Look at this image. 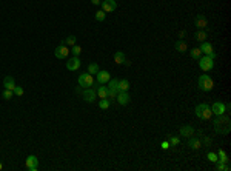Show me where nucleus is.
<instances>
[{
  "label": "nucleus",
  "instance_id": "cd10ccee",
  "mask_svg": "<svg viewBox=\"0 0 231 171\" xmlns=\"http://www.w3.org/2000/svg\"><path fill=\"white\" fill-rule=\"evenodd\" d=\"M168 142H170L171 147H176V145L180 144V137H177V136H168Z\"/></svg>",
  "mask_w": 231,
  "mask_h": 171
},
{
  "label": "nucleus",
  "instance_id": "4468645a",
  "mask_svg": "<svg viewBox=\"0 0 231 171\" xmlns=\"http://www.w3.org/2000/svg\"><path fill=\"white\" fill-rule=\"evenodd\" d=\"M97 76V79H96V82L99 83V85H105V83H108V80L111 79V76L108 71H100L99 70V73L96 74Z\"/></svg>",
  "mask_w": 231,
  "mask_h": 171
},
{
  "label": "nucleus",
  "instance_id": "c85d7f7f",
  "mask_svg": "<svg viewBox=\"0 0 231 171\" xmlns=\"http://www.w3.org/2000/svg\"><path fill=\"white\" fill-rule=\"evenodd\" d=\"M88 73L93 74V76L99 73V65H97V63H89V65H88Z\"/></svg>",
  "mask_w": 231,
  "mask_h": 171
},
{
  "label": "nucleus",
  "instance_id": "a878e982",
  "mask_svg": "<svg viewBox=\"0 0 231 171\" xmlns=\"http://www.w3.org/2000/svg\"><path fill=\"white\" fill-rule=\"evenodd\" d=\"M76 40H77L76 36H68L63 42H65V45H66V46H73V45H76Z\"/></svg>",
  "mask_w": 231,
  "mask_h": 171
},
{
  "label": "nucleus",
  "instance_id": "f03ea898",
  "mask_svg": "<svg viewBox=\"0 0 231 171\" xmlns=\"http://www.w3.org/2000/svg\"><path fill=\"white\" fill-rule=\"evenodd\" d=\"M196 116L199 119H202V120H209L213 117V111H211V108L206 103H199L196 106Z\"/></svg>",
  "mask_w": 231,
  "mask_h": 171
},
{
  "label": "nucleus",
  "instance_id": "4be33fe9",
  "mask_svg": "<svg viewBox=\"0 0 231 171\" xmlns=\"http://www.w3.org/2000/svg\"><path fill=\"white\" fill-rule=\"evenodd\" d=\"M217 162H222V164H228L230 162V159H228V156H227V153L224 149L217 151Z\"/></svg>",
  "mask_w": 231,
  "mask_h": 171
},
{
  "label": "nucleus",
  "instance_id": "c756f323",
  "mask_svg": "<svg viewBox=\"0 0 231 171\" xmlns=\"http://www.w3.org/2000/svg\"><path fill=\"white\" fill-rule=\"evenodd\" d=\"M216 170L217 171H230V165L228 164H222V162H216Z\"/></svg>",
  "mask_w": 231,
  "mask_h": 171
},
{
  "label": "nucleus",
  "instance_id": "bb28decb",
  "mask_svg": "<svg viewBox=\"0 0 231 171\" xmlns=\"http://www.w3.org/2000/svg\"><path fill=\"white\" fill-rule=\"evenodd\" d=\"M200 56H202V51H200V48L191 49V59H194V60H199V59H200Z\"/></svg>",
  "mask_w": 231,
  "mask_h": 171
},
{
  "label": "nucleus",
  "instance_id": "9b49d317",
  "mask_svg": "<svg viewBox=\"0 0 231 171\" xmlns=\"http://www.w3.org/2000/svg\"><path fill=\"white\" fill-rule=\"evenodd\" d=\"M211 111H213V114H216V116L224 114V113L227 111L225 103H222V102H214V103H213V106H211Z\"/></svg>",
  "mask_w": 231,
  "mask_h": 171
},
{
  "label": "nucleus",
  "instance_id": "a211bd4d",
  "mask_svg": "<svg viewBox=\"0 0 231 171\" xmlns=\"http://www.w3.org/2000/svg\"><path fill=\"white\" fill-rule=\"evenodd\" d=\"M180 136H183V137H191V136H194V128L190 126V125L182 126V128H180Z\"/></svg>",
  "mask_w": 231,
  "mask_h": 171
},
{
  "label": "nucleus",
  "instance_id": "5701e85b",
  "mask_svg": "<svg viewBox=\"0 0 231 171\" xmlns=\"http://www.w3.org/2000/svg\"><path fill=\"white\" fill-rule=\"evenodd\" d=\"M174 48L177 49L179 52H185L188 46H186V42H185V40H179V42H176V45H174Z\"/></svg>",
  "mask_w": 231,
  "mask_h": 171
},
{
  "label": "nucleus",
  "instance_id": "ddd939ff",
  "mask_svg": "<svg viewBox=\"0 0 231 171\" xmlns=\"http://www.w3.org/2000/svg\"><path fill=\"white\" fill-rule=\"evenodd\" d=\"M194 25H196L197 29H205V28H208V20H206L205 16L199 14V16L194 19Z\"/></svg>",
  "mask_w": 231,
  "mask_h": 171
},
{
  "label": "nucleus",
  "instance_id": "c9c22d12",
  "mask_svg": "<svg viewBox=\"0 0 231 171\" xmlns=\"http://www.w3.org/2000/svg\"><path fill=\"white\" fill-rule=\"evenodd\" d=\"M14 94L16 96H23V88L22 86H16L14 88Z\"/></svg>",
  "mask_w": 231,
  "mask_h": 171
},
{
  "label": "nucleus",
  "instance_id": "39448f33",
  "mask_svg": "<svg viewBox=\"0 0 231 171\" xmlns=\"http://www.w3.org/2000/svg\"><path fill=\"white\" fill-rule=\"evenodd\" d=\"M79 85L82 86V88H89V86H93V83H94V79H93V74L89 73H85V74H80L79 76Z\"/></svg>",
  "mask_w": 231,
  "mask_h": 171
},
{
  "label": "nucleus",
  "instance_id": "393cba45",
  "mask_svg": "<svg viewBox=\"0 0 231 171\" xmlns=\"http://www.w3.org/2000/svg\"><path fill=\"white\" fill-rule=\"evenodd\" d=\"M108 88L119 91V80H117V79H109V80H108Z\"/></svg>",
  "mask_w": 231,
  "mask_h": 171
},
{
  "label": "nucleus",
  "instance_id": "0eeeda50",
  "mask_svg": "<svg viewBox=\"0 0 231 171\" xmlns=\"http://www.w3.org/2000/svg\"><path fill=\"white\" fill-rule=\"evenodd\" d=\"M25 164H26L28 171H37L39 170V160H37L36 156H28L26 160H25Z\"/></svg>",
  "mask_w": 231,
  "mask_h": 171
},
{
  "label": "nucleus",
  "instance_id": "f3484780",
  "mask_svg": "<svg viewBox=\"0 0 231 171\" xmlns=\"http://www.w3.org/2000/svg\"><path fill=\"white\" fill-rule=\"evenodd\" d=\"M3 86H5V90H11V91H14V88H16V82H14V79H12L11 76H6V77L3 79Z\"/></svg>",
  "mask_w": 231,
  "mask_h": 171
},
{
  "label": "nucleus",
  "instance_id": "20e7f679",
  "mask_svg": "<svg viewBox=\"0 0 231 171\" xmlns=\"http://www.w3.org/2000/svg\"><path fill=\"white\" fill-rule=\"evenodd\" d=\"M199 66L202 71H211L213 66H214V59L209 57V56H204L199 59Z\"/></svg>",
  "mask_w": 231,
  "mask_h": 171
},
{
  "label": "nucleus",
  "instance_id": "6e6552de",
  "mask_svg": "<svg viewBox=\"0 0 231 171\" xmlns=\"http://www.w3.org/2000/svg\"><path fill=\"white\" fill-rule=\"evenodd\" d=\"M82 66V62H80V59L79 57H71V59H68V62H66V70H70V71H77L79 68Z\"/></svg>",
  "mask_w": 231,
  "mask_h": 171
},
{
  "label": "nucleus",
  "instance_id": "2f4dec72",
  "mask_svg": "<svg viewBox=\"0 0 231 171\" xmlns=\"http://www.w3.org/2000/svg\"><path fill=\"white\" fill-rule=\"evenodd\" d=\"M109 102H111V100H109V99H100V102H99V106H100V108H102V110H108V108H109Z\"/></svg>",
  "mask_w": 231,
  "mask_h": 171
},
{
  "label": "nucleus",
  "instance_id": "9d476101",
  "mask_svg": "<svg viewBox=\"0 0 231 171\" xmlns=\"http://www.w3.org/2000/svg\"><path fill=\"white\" fill-rule=\"evenodd\" d=\"M97 97V94H96V90H93V88H85V91H83V100H86L88 103H93L94 100Z\"/></svg>",
  "mask_w": 231,
  "mask_h": 171
},
{
  "label": "nucleus",
  "instance_id": "f704fd0d",
  "mask_svg": "<svg viewBox=\"0 0 231 171\" xmlns=\"http://www.w3.org/2000/svg\"><path fill=\"white\" fill-rule=\"evenodd\" d=\"M206 157H208V160H209V162H213V164H216V162H217V154H214V153H208V154H206Z\"/></svg>",
  "mask_w": 231,
  "mask_h": 171
},
{
  "label": "nucleus",
  "instance_id": "4c0bfd02",
  "mask_svg": "<svg viewBox=\"0 0 231 171\" xmlns=\"http://www.w3.org/2000/svg\"><path fill=\"white\" fill-rule=\"evenodd\" d=\"M170 147H171V145H170L168 140H166V142H162V149H168Z\"/></svg>",
  "mask_w": 231,
  "mask_h": 171
},
{
  "label": "nucleus",
  "instance_id": "e433bc0d",
  "mask_svg": "<svg viewBox=\"0 0 231 171\" xmlns=\"http://www.w3.org/2000/svg\"><path fill=\"white\" fill-rule=\"evenodd\" d=\"M204 144H205L206 147H209V145L213 144V139H211V137H208V136H205V137H204Z\"/></svg>",
  "mask_w": 231,
  "mask_h": 171
},
{
  "label": "nucleus",
  "instance_id": "7ed1b4c3",
  "mask_svg": "<svg viewBox=\"0 0 231 171\" xmlns=\"http://www.w3.org/2000/svg\"><path fill=\"white\" fill-rule=\"evenodd\" d=\"M213 86H214V82H213V79H211L209 76L202 74V76L199 77V88H200L202 91H211Z\"/></svg>",
  "mask_w": 231,
  "mask_h": 171
},
{
  "label": "nucleus",
  "instance_id": "aec40b11",
  "mask_svg": "<svg viewBox=\"0 0 231 171\" xmlns=\"http://www.w3.org/2000/svg\"><path fill=\"white\" fill-rule=\"evenodd\" d=\"M206 37H208V34H206V31H204V29H197L196 34H194V39L197 42H206Z\"/></svg>",
  "mask_w": 231,
  "mask_h": 171
},
{
  "label": "nucleus",
  "instance_id": "423d86ee",
  "mask_svg": "<svg viewBox=\"0 0 231 171\" xmlns=\"http://www.w3.org/2000/svg\"><path fill=\"white\" fill-rule=\"evenodd\" d=\"M54 54H55V57H57V59H66V57H68V54H70V48L65 45V42H62V45H59V46L55 48Z\"/></svg>",
  "mask_w": 231,
  "mask_h": 171
},
{
  "label": "nucleus",
  "instance_id": "72a5a7b5",
  "mask_svg": "<svg viewBox=\"0 0 231 171\" xmlns=\"http://www.w3.org/2000/svg\"><path fill=\"white\" fill-rule=\"evenodd\" d=\"M12 94H14V91H11V90H3L2 97L5 99V100H9V99H12Z\"/></svg>",
  "mask_w": 231,
  "mask_h": 171
},
{
  "label": "nucleus",
  "instance_id": "1a4fd4ad",
  "mask_svg": "<svg viewBox=\"0 0 231 171\" xmlns=\"http://www.w3.org/2000/svg\"><path fill=\"white\" fill-rule=\"evenodd\" d=\"M100 6H102V9L105 12H113V11H116L117 3H116V0H103L100 3Z\"/></svg>",
  "mask_w": 231,
  "mask_h": 171
},
{
  "label": "nucleus",
  "instance_id": "b1692460",
  "mask_svg": "<svg viewBox=\"0 0 231 171\" xmlns=\"http://www.w3.org/2000/svg\"><path fill=\"white\" fill-rule=\"evenodd\" d=\"M128 88H129V82L127 79L119 80V91H128Z\"/></svg>",
  "mask_w": 231,
  "mask_h": 171
},
{
  "label": "nucleus",
  "instance_id": "58836bf2",
  "mask_svg": "<svg viewBox=\"0 0 231 171\" xmlns=\"http://www.w3.org/2000/svg\"><path fill=\"white\" fill-rule=\"evenodd\" d=\"M91 3L97 6V5H100V3H102V0H91Z\"/></svg>",
  "mask_w": 231,
  "mask_h": 171
},
{
  "label": "nucleus",
  "instance_id": "473e14b6",
  "mask_svg": "<svg viewBox=\"0 0 231 171\" xmlns=\"http://www.w3.org/2000/svg\"><path fill=\"white\" fill-rule=\"evenodd\" d=\"M70 52H73V56L79 57V54L82 52V46H79V45H73V46H71V49H70Z\"/></svg>",
  "mask_w": 231,
  "mask_h": 171
},
{
  "label": "nucleus",
  "instance_id": "f8f14e48",
  "mask_svg": "<svg viewBox=\"0 0 231 171\" xmlns=\"http://www.w3.org/2000/svg\"><path fill=\"white\" fill-rule=\"evenodd\" d=\"M200 51L202 52H205V56H209V57H216V52H214V49H213V45L209 43V42H202V45H200Z\"/></svg>",
  "mask_w": 231,
  "mask_h": 171
},
{
  "label": "nucleus",
  "instance_id": "f257e3e1",
  "mask_svg": "<svg viewBox=\"0 0 231 171\" xmlns=\"http://www.w3.org/2000/svg\"><path fill=\"white\" fill-rule=\"evenodd\" d=\"M213 125H214L216 133H219V134H228L231 129L230 119H228L227 116H224V114L216 116V119L213 120Z\"/></svg>",
  "mask_w": 231,
  "mask_h": 171
},
{
  "label": "nucleus",
  "instance_id": "7c9ffc66",
  "mask_svg": "<svg viewBox=\"0 0 231 171\" xmlns=\"http://www.w3.org/2000/svg\"><path fill=\"white\" fill-rule=\"evenodd\" d=\"M94 17H96V20H97V22H103V20H105V17H106V12H105L103 9H100V11H97V12H96V16H94Z\"/></svg>",
  "mask_w": 231,
  "mask_h": 171
},
{
  "label": "nucleus",
  "instance_id": "dca6fc26",
  "mask_svg": "<svg viewBox=\"0 0 231 171\" xmlns=\"http://www.w3.org/2000/svg\"><path fill=\"white\" fill-rule=\"evenodd\" d=\"M116 99H117V103L119 105H128L129 103V94L127 93V91H119L117 93V96H116Z\"/></svg>",
  "mask_w": 231,
  "mask_h": 171
},
{
  "label": "nucleus",
  "instance_id": "6ab92c4d",
  "mask_svg": "<svg viewBox=\"0 0 231 171\" xmlns=\"http://www.w3.org/2000/svg\"><path fill=\"white\" fill-rule=\"evenodd\" d=\"M96 94L99 96V99H105L106 97V94H108V86H103V85H99L97 82H96Z\"/></svg>",
  "mask_w": 231,
  "mask_h": 171
},
{
  "label": "nucleus",
  "instance_id": "ea45409f",
  "mask_svg": "<svg viewBox=\"0 0 231 171\" xmlns=\"http://www.w3.org/2000/svg\"><path fill=\"white\" fill-rule=\"evenodd\" d=\"M2 168H3V165H2V162H0V170H2Z\"/></svg>",
  "mask_w": 231,
  "mask_h": 171
},
{
  "label": "nucleus",
  "instance_id": "412c9836",
  "mask_svg": "<svg viewBox=\"0 0 231 171\" xmlns=\"http://www.w3.org/2000/svg\"><path fill=\"white\" fill-rule=\"evenodd\" d=\"M114 62H116L117 65H122V63H125V62H127V57H125V54H123V52H120V51H117V52L114 54Z\"/></svg>",
  "mask_w": 231,
  "mask_h": 171
},
{
  "label": "nucleus",
  "instance_id": "2eb2a0df",
  "mask_svg": "<svg viewBox=\"0 0 231 171\" xmlns=\"http://www.w3.org/2000/svg\"><path fill=\"white\" fill-rule=\"evenodd\" d=\"M188 148H191V149H200L202 148V140L199 137H194V136L188 137Z\"/></svg>",
  "mask_w": 231,
  "mask_h": 171
}]
</instances>
